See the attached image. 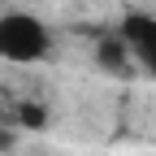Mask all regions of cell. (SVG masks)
Masks as SVG:
<instances>
[{"label":"cell","mask_w":156,"mask_h":156,"mask_svg":"<svg viewBox=\"0 0 156 156\" xmlns=\"http://www.w3.org/2000/svg\"><path fill=\"white\" fill-rule=\"evenodd\" d=\"M52 56V30L44 17L26 9H5L0 13V61L9 65H39Z\"/></svg>","instance_id":"1"},{"label":"cell","mask_w":156,"mask_h":156,"mask_svg":"<svg viewBox=\"0 0 156 156\" xmlns=\"http://www.w3.org/2000/svg\"><path fill=\"white\" fill-rule=\"evenodd\" d=\"M117 39L130 56L134 69H143L147 78H156V13H126L122 26H117Z\"/></svg>","instance_id":"2"},{"label":"cell","mask_w":156,"mask_h":156,"mask_svg":"<svg viewBox=\"0 0 156 156\" xmlns=\"http://www.w3.org/2000/svg\"><path fill=\"white\" fill-rule=\"evenodd\" d=\"M95 61H100V69H108V74H126L130 69V56H126V48H122L117 35L95 44Z\"/></svg>","instance_id":"3"}]
</instances>
